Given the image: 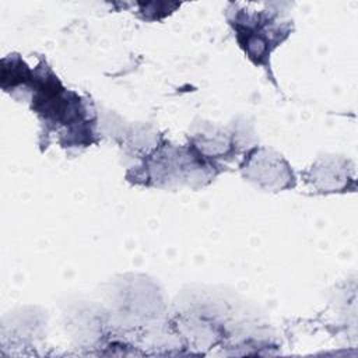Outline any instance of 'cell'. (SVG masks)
I'll return each instance as SVG.
<instances>
[{
    "label": "cell",
    "mask_w": 358,
    "mask_h": 358,
    "mask_svg": "<svg viewBox=\"0 0 358 358\" xmlns=\"http://www.w3.org/2000/svg\"><path fill=\"white\" fill-rule=\"evenodd\" d=\"M245 176L266 189H284L294 186L292 171L281 155L264 148L256 150L245 161Z\"/></svg>",
    "instance_id": "1"
}]
</instances>
